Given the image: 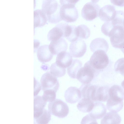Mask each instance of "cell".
Segmentation results:
<instances>
[{
	"mask_svg": "<svg viewBox=\"0 0 124 124\" xmlns=\"http://www.w3.org/2000/svg\"><path fill=\"white\" fill-rule=\"evenodd\" d=\"M82 65V62L79 60H73L71 64L67 69V73L69 76L72 78H76L77 73Z\"/></svg>",
	"mask_w": 124,
	"mask_h": 124,
	"instance_id": "26",
	"label": "cell"
},
{
	"mask_svg": "<svg viewBox=\"0 0 124 124\" xmlns=\"http://www.w3.org/2000/svg\"><path fill=\"white\" fill-rule=\"evenodd\" d=\"M98 124L96 119L94 118L89 113L82 118L81 124Z\"/></svg>",
	"mask_w": 124,
	"mask_h": 124,
	"instance_id": "32",
	"label": "cell"
},
{
	"mask_svg": "<svg viewBox=\"0 0 124 124\" xmlns=\"http://www.w3.org/2000/svg\"><path fill=\"white\" fill-rule=\"evenodd\" d=\"M121 119L117 113L114 112L107 113L101 121V124H120Z\"/></svg>",
	"mask_w": 124,
	"mask_h": 124,
	"instance_id": "22",
	"label": "cell"
},
{
	"mask_svg": "<svg viewBox=\"0 0 124 124\" xmlns=\"http://www.w3.org/2000/svg\"><path fill=\"white\" fill-rule=\"evenodd\" d=\"M100 0H91L92 2L93 3H96L98 2Z\"/></svg>",
	"mask_w": 124,
	"mask_h": 124,
	"instance_id": "36",
	"label": "cell"
},
{
	"mask_svg": "<svg viewBox=\"0 0 124 124\" xmlns=\"http://www.w3.org/2000/svg\"><path fill=\"white\" fill-rule=\"evenodd\" d=\"M47 102L43 99L42 96H34V112L39 111L44 108Z\"/></svg>",
	"mask_w": 124,
	"mask_h": 124,
	"instance_id": "28",
	"label": "cell"
},
{
	"mask_svg": "<svg viewBox=\"0 0 124 124\" xmlns=\"http://www.w3.org/2000/svg\"><path fill=\"white\" fill-rule=\"evenodd\" d=\"M71 55L65 51L61 52L57 55L56 63L59 66L65 68L69 67L72 62Z\"/></svg>",
	"mask_w": 124,
	"mask_h": 124,
	"instance_id": "15",
	"label": "cell"
},
{
	"mask_svg": "<svg viewBox=\"0 0 124 124\" xmlns=\"http://www.w3.org/2000/svg\"><path fill=\"white\" fill-rule=\"evenodd\" d=\"M79 0H60V3L62 6L64 4H70L75 5Z\"/></svg>",
	"mask_w": 124,
	"mask_h": 124,
	"instance_id": "33",
	"label": "cell"
},
{
	"mask_svg": "<svg viewBox=\"0 0 124 124\" xmlns=\"http://www.w3.org/2000/svg\"><path fill=\"white\" fill-rule=\"evenodd\" d=\"M111 3L115 5L124 7V0H110Z\"/></svg>",
	"mask_w": 124,
	"mask_h": 124,
	"instance_id": "34",
	"label": "cell"
},
{
	"mask_svg": "<svg viewBox=\"0 0 124 124\" xmlns=\"http://www.w3.org/2000/svg\"><path fill=\"white\" fill-rule=\"evenodd\" d=\"M49 111L44 108L39 111L34 112V122L35 124H47L51 119Z\"/></svg>",
	"mask_w": 124,
	"mask_h": 124,
	"instance_id": "16",
	"label": "cell"
},
{
	"mask_svg": "<svg viewBox=\"0 0 124 124\" xmlns=\"http://www.w3.org/2000/svg\"><path fill=\"white\" fill-rule=\"evenodd\" d=\"M64 37L70 42L77 40L78 39L77 27L67 24L65 28Z\"/></svg>",
	"mask_w": 124,
	"mask_h": 124,
	"instance_id": "25",
	"label": "cell"
},
{
	"mask_svg": "<svg viewBox=\"0 0 124 124\" xmlns=\"http://www.w3.org/2000/svg\"><path fill=\"white\" fill-rule=\"evenodd\" d=\"M107 112L105 105L100 102L94 103V106L90 114L96 119L102 118L106 114Z\"/></svg>",
	"mask_w": 124,
	"mask_h": 124,
	"instance_id": "18",
	"label": "cell"
},
{
	"mask_svg": "<svg viewBox=\"0 0 124 124\" xmlns=\"http://www.w3.org/2000/svg\"><path fill=\"white\" fill-rule=\"evenodd\" d=\"M100 8L96 3L88 2L83 7L81 11V16L83 19L87 21H91L99 16Z\"/></svg>",
	"mask_w": 124,
	"mask_h": 124,
	"instance_id": "8",
	"label": "cell"
},
{
	"mask_svg": "<svg viewBox=\"0 0 124 124\" xmlns=\"http://www.w3.org/2000/svg\"><path fill=\"white\" fill-rule=\"evenodd\" d=\"M60 15L62 20L67 23L74 22L78 17V11L75 5L72 4L62 5L60 9Z\"/></svg>",
	"mask_w": 124,
	"mask_h": 124,
	"instance_id": "6",
	"label": "cell"
},
{
	"mask_svg": "<svg viewBox=\"0 0 124 124\" xmlns=\"http://www.w3.org/2000/svg\"><path fill=\"white\" fill-rule=\"evenodd\" d=\"M123 105V101L116 100L108 97L107 101L106 107L109 111L117 112L122 109Z\"/></svg>",
	"mask_w": 124,
	"mask_h": 124,
	"instance_id": "24",
	"label": "cell"
},
{
	"mask_svg": "<svg viewBox=\"0 0 124 124\" xmlns=\"http://www.w3.org/2000/svg\"><path fill=\"white\" fill-rule=\"evenodd\" d=\"M61 6L56 0H44L42 10L46 15L49 22L57 23L62 21L60 15Z\"/></svg>",
	"mask_w": 124,
	"mask_h": 124,
	"instance_id": "2",
	"label": "cell"
},
{
	"mask_svg": "<svg viewBox=\"0 0 124 124\" xmlns=\"http://www.w3.org/2000/svg\"><path fill=\"white\" fill-rule=\"evenodd\" d=\"M120 49L123 53L124 54V44L122 47L120 48Z\"/></svg>",
	"mask_w": 124,
	"mask_h": 124,
	"instance_id": "35",
	"label": "cell"
},
{
	"mask_svg": "<svg viewBox=\"0 0 124 124\" xmlns=\"http://www.w3.org/2000/svg\"><path fill=\"white\" fill-rule=\"evenodd\" d=\"M116 11L113 5H107L100 9L99 16L102 21L108 22L111 21L115 17Z\"/></svg>",
	"mask_w": 124,
	"mask_h": 124,
	"instance_id": "12",
	"label": "cell"
},
{
	"mask_svg": "<svg viewBox=\"0 0 124 124\" xmlns=\"http://www.w3.org/2000/svg\"><path fill=\"white\" fill-rule=\"evenodd\" d=\"M64 97L66 101L71 104L77 102L81 97L80 90L72 86L69 87L66 90L64 94Z\"/></svg>",
	"mask_w": 124,
	"mask_h": 124,
	"instance_id": "14",
	"label": "cell"
},
{
	"mask_svg": "<svg viewBox=\"0 0 124 124\" xmlns=\"http://www.w3.org/2000/svg\"><path fill=\"white\" fill-rule=\"evenodd\" d=\"M66 72L65 68L59 66L56 62L53 63L50 67V72L56 77L64 76L66 74Z\"/></svg>",
	"mask_w": 124,
	"mask_h": 124,
	"instance_id": "29",
	"label": "cell"
},
{
	"mask_svg": "<svg viewBox=\"0 0 124 124\" xmlns=\"http://www.w3.org/2000/svg\"><path fill=\"white\" fill-rule=\"evenodd\" d=\"M124 12L117 11L114 18L101 27L102 33L110 38L112 46L115 48L120 49L124 44Z\"/></svg>",
	"mask_w": 124,
	"mask_h": 124,
	"instance_id": "1",
	"label": "cell"
},
{
	"mask_svg": "<svg viewBox=\"0 0 124 124\" xmlns=\"http://www.w3.org/2000/svg\"><path fill=\"white\" fill-rule=\"evenodd\" d=\"M67 24L66 23L58 24L50 30L47 35L48 40L52 41L64 37V32Z\"/></svg>",
	"mask_w": 124,
	"mask_h": 124,
	"instance_id": "11",
	"label": "cell"
},
{
	"mask_svg": "<svg viewBox=\"0 0 124 124\" xmlns=\"http://www.w3.org/2000/svg\"><path fill=\"white\" fill-rule=\"evenodd\" d=\"M115 71L124 77V58H121L116 61L114 65Z\"/></svg>",
	"mask_w": 124,
	"mask_h": 124,
	"instance_id": "31",
	"label": "cell"
},
{
	"mask_svg": "<svg viewBox=\"0 0 124 124\" xmlns=\"http://www.w3.org/2000/svg\"><path fill=\"white\" fill-rule=\"evenodd\" d=\"M123 25H124V21H123Z\"/></svg>",
	"mask_w": 124,
	"mask_h": 124,
	"instance_id": "38",
	"label": "cell"
},
{
	"mask_svg": "<svg viewBox=\"0 0 124 124\" xmlns=\"http://www.w3.org/2000/svg\"><path fill=\"white\" fill-rule=\"evenodd\" d=\"M34 28L43 26L46 23L47 17L42 10H37L34 12Z\"/></svg>",
	"mask_w": 124,
	"mask_h": 124,
	"instance_id": "21",
	"label": "cell"
},
{
	"mask_svg": "<svg viewBox=\"0 0 124 124\" xmlns=\"http://www.w3.org/2000/svg\"><path fill=\"white\" fill-rule=\"evenodd\" d=\"M87 46L85 41L82 39H78L72 42L69 47L70 54L74 58L82 57L85 53Z\"/></svg>",
	"mask_w": 124,
	"mask_h": 124,
	"instance_id": "9",
	"label": "cell"
},
{
	"mask_svg": "<svg viewBox=\"0 0 124 124\" xmlns=\"http://www.w3.org/2000/svg\"><path fill=\"white\" fill-rule=\"evenodd\" d=\"M91 100L93 102H105L109 97L108 88L104 86L94 85Z\"/></svg>",
	"mask_w": 124,
	"mask_h": 124,
	"instance_id": "10",
	"label": "cell"
},
{
	"mask_svg": "<svg viewBox=\"0 0 124 124\" xmlns=\"http://www.w3.org/2000/svg\"><path fill=\"white\" fill-rule=\"evenodd\" d=\"M91 50L93 52L98 50H102L106 52L108 49L107 41L102 38H96L92 41L90 45Z\"/></svg>",
	"mask_w": 124,
	"mask_h": 124,
	"instance_id": "19",
	"label": "cell"
},
{
	"mask_svg": "<svg viewBox=\"0 0 124 124\" xmlns=\"http://www.w3.org/2000/svg\"><path fill=\"white\" fill-rule=\"evenodd\" d=\"M106 53L102 50H98L94 52L89 61L93 68L100 71L108 66L109 60Z\"/></svg>",
	"mask_w": 124,
	"mask_h": 124,
	"instance_id": "3",
	"label": "cell"
},
{
	"mask_svg": "<svg viewBox=\"0 0 124 124\" xmlns=\"http://www.w3.org/2000/svg\"><path fill=\"white\" fill-rule=\"evenodd\" d=\"M100 72L93 67L89 61L78 71L76 78L83 84H89L91 81L94 77L97 75Z\"/></svg>",
	"mask_w": 124,
	"mask_h": 124,
	"instance_id": "4",
	"label": "cell"
},
{
	"mask_svg": "<svg viewBox=\"0 0 124 124\" xmlns=\"http://www.w3.org/2000/svg\"><path fill=\"white\" fill-rule=\"evenodd\" d=\"M42 96L44 100L46 102H51L54 101L56 98V92L52 90H46L43 91Z\"/></svg>",
	"mask_w": 124,
	"mask_h": 124,
	"instance_id": "30",
	"label": "cell"
},
{
	"mask_svg": "<svg viewBox=\"0 0 124 124\" xmlns=\"http://www.w3.org/2000/svg\"><path fill=\"white\" fill-rule=\"evenodd\" d=\"M40 83L43 91L52 90L56 92L59 86L57 77L49 72L45 73L42 76L40 80Z\"/></svg>",
	"mask_w": 124,
	"mask_h": 124,
	"instance_id": "7",
	"label": "cell"
},
{
	"mask_svg": "<svg viewBox=\"0 0 124 124\" xmlns=\"http://www.w3.org/2000/svg\"><path fill=\"white\" fill-rule=\"evenodd\" d=\"M121 85L122 86L124 89V80L121 83Z\"/></svg>",
	"mask_w": 124,
	"mask_h": 124,
	"instance_id": "37",
	"label": "cell"
},
{
	"mask_svg": "<svg viewBox=\"0 0 124 124\" xmlns=\"http://www.w3.org/2000/svg\"><path fill=\"white\" fill-rule=\"evenodd\" d=\"M109 97L113 99L123 101L124 99V90L117 85L112 86L108 91Z\"/></svg>",
	"mask_w": 124,
	"mask_h": 124,
	"instance_id": "20",
	"label": "cell"
},
{
	"mask_svg": "<svg viewBox=\"0 0 124 124\" xmlns=\"http://www.w3.org/2000/svg\"><path fill=\"white\" fill-rule=\"evenodd\" d=\"M78 39H86L90 35V31L86 25L82 24L77 27Z\"/></svg>",
	"mask_w": 124,
	"mask_h": 124,
	"instance_id": "27",
	"label": "cell"
},
{
	"mask_svg": "<svg viewBox=\"0 0 124 124\" xmlns=\"http://www.w3.org/2000/svg\"><path fill=\"white\" fill-rule=\"evenodd\" d=\"M53 54L50 51L48 46L45 45L40 46L37 51V56L39 60L42 62H49L52 59Z\"/></svg>",
	"mask_w": 124,
	"mask_h": 124,
	"instance_id": "17",
	"label": "cell"
},
{
	"mask_svg": "<svg viewBox=\"0 0 124 124\" xmlns=\"http://www.w3.org/2000/svg\"><path fill=\"white\" fill-rule=\"evenodd\" d=\"M68 44L63 38L51 41L48 46L49 50L53 55H57L62 51H66Z\"/></svg>",
	"mask_w": 124,
	"mask_h": 124,
	"instance_id": "13",
	"label": "cell"
},
{
	"mask_svg": "<svg viewBox=\"0 0 124 124\" xmlns=\"http://www.w3.org/2000/svg\"><path fill=\"white\" fill-rule=\"evenodd\" d=\"M94 106L93 101L90 99L83 98L77 105L78 109L84 113L90 112Z\"/></svg>",
	"mask_w": 124,
	"mask_h": 124,
	"instance_id": "23",
	"label": "cell"
},
{
	"mask_svg": "<svg viewBox=\"0 0 124 124\" xmlns=\"http://www.w3.org/2000/svg\"><path fill=\"white\" fill-rule=\"evenodd\" d=\"M48 109L51 114L61 118L67 116L69 112L67 104L62 100L58 99L49 102Z\"/></svg>",
	"mask_w": 124,
	"mask_h": 124,
	"instance_id": "5",
	"label": "cell"
}]
</instances>
